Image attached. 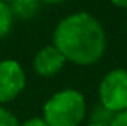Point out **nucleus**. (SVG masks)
<instances>
[{
	"mask_svg": "<svg viewBox=\"0 0 127 126\" xmlns=\"http://www.w3.org/2000/svg\"><path fill=\"white\" fill-rule=\"evenodd\" d=\"M53 45L64 55L66 62L87 66L96 63L103 57L106 36L95 16L79 11L63 18L56 24Z\"/></svg>",
	"mask_w": 127,
	"mask_h": 126,
	"instance_id": "obj_1",
	"label": "nucleus"
},
{
	"mask_svg": "<svg viewBox=\"0 0 127 126\" xmlns=\"http://www.w3.org/2000/svg\"><path fill=\"white\" fill-rule=\"evenodd\" d=\"M85 113V99L74 89L56 92L43 105V120L48 126H79Z\"/></svg>",
	"mask_w": 127,
	"mask_h": 126,
	"instance_id": "obj_2",
	"label": "nucleus"
},
{
	"mask_svg": "<svg viewBox=\"0 0 127 126\" xmlns=\"http://www.w3.org/2000/svg\"><path fill=\"white\" fill-rule=\"evenodd\" d=\"M100 102L111 113L127 110V69L116 68L108 71L100 82Z\"/></svg>",
	"mask_w": 127,
	"mask_h": 126,
	"instance_id": "obj_3",
	"label": "nucleus"
},
{
	"mask_svg": "<svg viewBox=\"0 0 127 126\" xmlns=\"http://www.w3.org/2000/svg\"><path fill=\"white\" fill-rule=\"evenodd\" d=\"M26 86V74L23 66L16 60L0 62V102H6L16 99L23 92Z\"/></svg>",
	"mask_w": 127,
	"mask_h": 126,
	"instance_id": "obj_4",
	"label": "nucleus"
},
{
	"mask_svg": "<svg viewBox=\"0 0 127 126\" xmlns=\"http://www.w3.org/2000/svg\"><path fill=\"white\" fill-rule=\"evenodd\" d=\"M66 58L55 45H47L40 49L34 57V69L43 78H52L63 69Z\"/></svg>",
	"mask_w": 127,
	"mask_h": 126,
	"instance_id": "obj_5",
	"label": "nucleus"
},
{
	"mask_svg": "<svg viewBox=\"0 0 127 126\" xmlns=\"http://www.w3.org/2000/svg\"><path fill=\"white\" fill-rule=\"evenodd\" d=\"M10 8L13 16L19 19H31L37 15L40 0H10Z\"/></svg>",
	"mask_w": 127,
	"mask_h": 126,
	"instance_id": "obj_6",
	"label": "nucleus"
},
{
	"mask_svg": "<svg viewBox=\"0 0 127 126\" xmlns=\"http://www.w3.org/2000/svg\"><path fill=\"white\" fill-rule=\"evenodd\" d=\"M13 19H15V16H13V11L10 8V3L0 0V39L6 37L10 34L13 28Z\"/></svg>",
	"mask_w": 127,
	"mask_h": 126,
	"instance_id": "obj_7",
	"label": "nucleus"
},
{
	"mask_svg": "<svg viewBox=\"0 0 127 126\" xmlns=\"http://www.w3.org/2000/svg\"><path fill=\"white\" fill-rule=\"evenodd\" d=\"M0 126H19V121L10 110L0 107Z\"/></svg>",
	"mask_w": 127,
	"mask_h": 126,
	"instance_id": "obj_8",
	"label": "nucleus"
},
{
	"mask_svg": "<svg viewBox=\"0 0 127 126\" xmlns=\"http://www.w3.org/2000/svg\"><path fill=\"white\" fill-rule=\"evenodd\" d=\"M109 126H127V110L114 113V117L109 121Z\"/></svg>",
	"mask_w": 127,
	"mask_h": 126,
	"instance_id": "obj_9",
	"label": "nucleus"
},
{
	"mask_svg": "<svg viewBox=\"0 0 127 126\" xmlns=\"http://www.w3.org/2000/svg\"><path fill=\"white\" fill-rule=\"evenodd\" d=\"M19 126H48V125L45 123L43 118H31V120L24 121V123L19 125Z\"/></svg>",
	"mask_w": 127,
	"mask_h": 126,
	"instance_id": "obj_10",
	"label": "nucleus"
},
{
	"mask_svg": "<svg viewBox=\"0 0 127 126\" xmlns=\"http://www.w3.org/2000/svg\"><path fill=\"white\" fill-rule=\"evenodd\" d=\"M109 2L119 8H127V0H109Z\"/></svg>",
	"mask_w": 127,
	"mask_h": 126,
	"instance_id": "obj_11",
	"label": "nucleus"
},
{
	"mask_svg": "<svg viewBox=\"0 0 127 126\" xmlns=\"http://www.w3.org/2000/svg\"><path fill=\"white\" fill-rule=\"evenodd\" d=\"M87 126H109V123H105V121H92Z\"/></svg>",
	"mask_w": 127,
	"mask_h": 126,
	"instance_id": "obj_12",
	"label": "nucleus"
},
{
	"mask_svg": "<svg viewBox=\"0 0 127 126\" xmlns=\"http://www.w3.org/2000/svg\"><path fill=\"white\" fill-rule=\"evenodd\" d=\"M40 2H43V3H61L64 0H40Z\"/></svg>",
	"mask_w": 127,
	"mask_h": 126,
	"instance_id": "obj_13",
	"label": "nucleus"
},
{
	"mask_svg": "<svg viewBox=\"0 0 127 126\" xmlns=\"http://www.w3.org/2000/svg\"><path fill=\"white\" fill-rule=\"evenodd\" d=\"M3 2H10V0H3Z\"/></svg>",
	"mask_w": 127,
	"mask_h": 126,
	"instance_id": "obj_14",
	"label": "nucleus"
}]
</instances>
